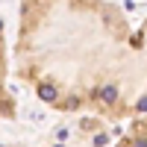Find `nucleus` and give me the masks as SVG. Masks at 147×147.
I'll list each match as a JSON object with an SVG mask.
<instances>
[{
  "label": "nucleus",
  "mask_w": 147,
  "mask_h": 147,
  "mask_svg": "<svg viewBox=\"0 0 147 147\" xmlns=\"http://www.w3.org/2000/svg\"><path fill=\"white\" fill-rule=\"evenodd\" d=\"M118 147H147V118L138 121V124L129 129V136L121 141Z\"/></svg>",
  "instance_id": "nucleus-1"
},
{
  "label": "nucleus",
  "mask_w": 147,
  "mask_h": 147,
  "mask_svg": "<svg viewBox=\"0 0 147 147\" xmlns=\"http://www.w3.org/2000/svg\"><path fill=\"white\" fill-rule=\"evenodd\" d=\"M0 30H3V24H0Z\"/></svg>",
  "instance_id": "nucleus-2"
}]
</instances>
